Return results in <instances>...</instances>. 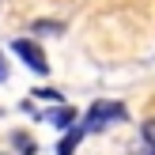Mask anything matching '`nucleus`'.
I'll return each instance as SVG.
<instances>
[{"label": "nucleus", "mask_w": 155, "mask_h": 155, "mask_svg": "<svg viewBox=\"0 0 155 155\" xmlns=\"http://www.w3.org/2000/svg\"><path fill=\"white\" fill-rule=\"evenodd\" d=\"M129 117V110H125V106H121V102H110V98H102V102H95V106H91V110H87V117H83V136H87V133H102V129L106 125H114V121H125Z\"/></svg>", "instance_id": "nucleus-1"}, {"label": "nucleus", "mask_w": 155, "mask_h": 155, "mask_svg": "<svg viewBox=\"0 0 155 155\" xmlns=\"http://www.w3.org/2000/svg\"><path fill=\"white\" fill-rule=\"evenodd\" d=\"M12 53H19V57L27 61L30 72L49 76V61H45V53H42V45H38V42H30V38H15V42H12Z\"/></svg>", "instance_id": "nucleus-2"}, {"label": "nucleus", "mask_w": 155, "mask_h": 155, "mask_svg": "<svg viewBox=\"0 0 155 155\" xmlns=\"http://www.w3.org/2000/svg\"><path fill=\"white\" fill-rule=\"evenodd\" d=\"M45 121H53L57 129H72L76 125V110L72 106H53V110L45 114Z\"/></svg>", "instance_id": "nucleus-3"}, {"label": "nucleus", "mask_w": 155, "mask_h": 155, "mask_svg": "<svg viewBox=\"0 0 155 155\" xmlns=\"http://www.w3.org/2000/svg\"><path fill=\"white\" fill-rule=\"evenodd\" d=\"M80 140H83V129H80V125H72V129H68V136H61V144H57V155H72Z\"/></svg>", "instance_id": "nucleus-4"}, {"label": "nucleus", "mask_w": 155, "mask_h": 155, "mask_svg": "<svg viewBox=\"0 0 155 155\" xmlns=\"http://www.w3.org/2000/svg\"><path fill=\"white\" fill-rule=\"evenodd\" d=\"M136 155H151V125L140 129V151H136Z\"/></svg>", "instance_id": "nucleus-5"}, {"label": "nucleus", "mask_w": 155, "mask_h": 155, "mask_svg": "<svg viewBox=\"0 0 155 155\" xmlns=\"http://www.w3.org/2000/svg\"><path fill=\"white\" fill-rule=\"evenodd\" d=\"M34 98H45V102H61L57 91H34Z\"/></svg>", "instance_id": "nucleus-6"}, {"label": "nucleus", "mask_w": 155, "mask_h": 155, "mask_svg": "<svg viewBox=\"0 0 155 155\" xmlns=\"http://www.w3.org/2000/svg\"><path fill=\"white\" fill-rule=\"evenodd\" d=\"M8 80V61H4V53H0V83Z\"/></svg>", "instance_id": "nucleus-7"}, {"label": "nucleus", "mask_w": 155, "mask_h": 155, "mask_svg": "<svg viewBox=\"0 0 155 155\" xmlns=\"http://www.w3.org/2000/svg\"><path fill=\"white\" fill-rule=\"evenodd\" d=\"M0 155H4V151H0Z\"/></svg>", "instance_id": "nucleus-8"}]
</instances>
